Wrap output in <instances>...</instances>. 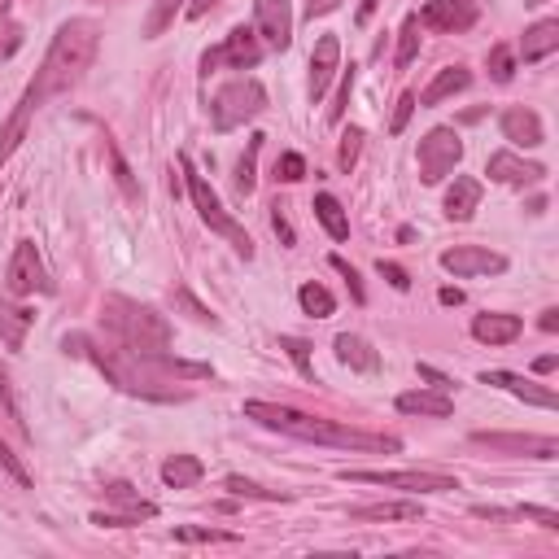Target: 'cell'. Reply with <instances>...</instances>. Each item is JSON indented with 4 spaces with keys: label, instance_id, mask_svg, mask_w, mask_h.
Listing matches in <instances>:
<instances>
[{
    "label": "cell",
    "instance_id": "52",
    "mask_svg": "<svg viewBox=\"0 0 559 559\" xmlns=\"http://www.w3.org/2000/svg\"><path fill=\"white\" fill-rule=\"evenodd\" d=\"M341 0H306V18H324V14H332V9H337Z\"/></svg>",
    "mask_w": 559,
    "mask_h": 559
},
{
    "label": "cell",
    "instance_id": "23",
    "mask_svg": "<svg viewBox=\"0 0 559 559\" xmlns=\"http://www.w3.org/2000/svg\"><path fill=\"white\" fill-rule=\"evenodd\" d=\"M31 324H35V315L27 311V306L5 302V297H0V341H5L9 350H22V346H27Z\"/></svg>",
    "mask_w": 559,
    "mask_h": 559
},
{
    "label": "cell",
    "instance_id": "46",
    "mask_svg": "<svg viewBox=\"0 0 559 559\" xmlns=\"http://www.w3.org/2000/svg\"><path fill=\"white\" fill-rule=\"evenodd\" d=\"M276 175L284 184H297L306 175V162H302V153H284V158L276 162Z\"/></svg>",
    "mask_w": 559,
    "mask_h": 559
},
{
    "label": "cell",
    "instance_id": "16",
    "mask_svg": "<svg viewBox=\"0 0 559 559\" xmlns=\"http://www.w3.org/2000/svg\"><path fill=\"white\" fill-rule=\"evenodd\" d=\"M498 127H503V140H511L516 149H538L546 132H542V118L525 110V105H511V110H503V118H498Z\"/></svg>",
    "mask_w": 559,
    "mask_h": 559
},
{
    "label": "cell",
    "instance_id": "22",
    "mask_svg": "<svg viewBox=\"0 0 559 559\" xmlns=\"http://www.w3.org/2000/svg\"><path fill=\"white\" fill-rule=\"evenodd\" d=\"M398 411L402 415H428V420H446L455 411L442 389H411V394H398Z\"/></svg>",
    "mask_w": 559,
    "mask_h": 559
},
{
    "label": "cell",
    "instance_id": "15",
    "mask_svg": "<svg viewBox=\"0 0 559 559\" xmlns=\"http://www.w3.org/2000/svg\"><path fill=\"white\" fill-rule=\"evenodd\" d=\"M485 175H490L494 184L525 188V184L546 180V166H542V162L520 158V153H511V149H498V153H490V166H485Z\"/></svg>",
    "mask_w": 559,
    "mask_h": 559
},
{
    "label": "cell",
    "instance_id": "13",
    "mask_svg": "<svg viewBox=\"0 0 559 559\" xmlns=\"http://www.w3.org/2000/svg\"><path fill=\"white\" fill-rule=\"evenodd\" d=\"M415 18H420V27L446 31V35H459V31L477 27L481 9H477V0H428V5H424Z\"/></svg>",
    "mask_w": 559,
    "mask_h": 559
},
{
    "label": "cell",
    "instance_id": "28",
    "mask_svg": "<svg viewBox=\"0 0 559 559\" xmlns=\"http://www.w3.org/2000/svg\"><path fill=\"white\" fill-rule=\"evenodd\" d=\"M350 520H376V525L420 520V503H363V507H350Z\"/></svg>",
    "mask_w": 559,
    "mask_h": 559
},
{
    "label": "cell",
    "instance_id": "30",
    "mask_svg": "<svg viewBox=\"0 0 559 559\" xmlns=\"http://www.w3.org/2000/svg\"><path fill=\"white\" fill-rule=\"evenodd\" d=\"M315 219L328 228L332 241H346V236H350V219H346V210H341V201L332 197V193H319L315 197Z\"/></svg>",
    "mask_w": 559,
    "mask_h": 559
},
{
    "label": "cell",
    "instance_id": "14",
    "mask_svg": "<svg viewBox=\"0 0 559 559\" xmlns=\"http://www.w3.org/2000/svg\"><path fill=\"white\" fill-rule=\"evenodd\" d=\"M245 415H249V420H258L263 428H276V433L297 437V442H311V428H315V420H319V415L280 407V402H245Z\"/></svg>",
    "mask_w": 559,
    "mask_h": 559
},
{
    "label": "cell",
    "instance_id": "25",
    "mask_svg": "<svg viewBox=\"0 0 559 559\" xmlns=\"http://www.w3.org/2000/svg\"><path fill=\"white\" fill-rule=\"evenodd\" d=\"M559 49V22L555 18H542L533 22L525 31V40H520V53H525V62H546Z\"/></svg>",
    "mask_w": 559,
    "mask_h": 559
},
{
    "label": "cell",
    "instance_id": "34",
    "mask_svg": "<svg viewBox=\"0 0 559 559\" xmlns=\"http://www.w3.org/2000/svg\"><path fill=\"white\" fill-rule=\"evenodd\" d=\"M258 149H263V136H249V145H245V158L236 162V193L241 197H249L254 193V166H258Z\"/></svg>",
    "mask_w": 559,
    "mask_h": 559
},
{
    "label": "cell",
    "instance_id": "35",
    "mask_svg": "<svg viewBox=\"0 0 559 559\" xmlns=\"http://www.w3.org/2000/svg\"><path fill=\"white\" fill-rule=\"evenodd\" d=\"M0 402H5V415H9V424H14L22 437H31L27 420H22V407H18V398H14V380H9V372H0Z\"/></svg>",
    "mask_w": 559,
    "mask_h": 559
},
{
    "label": "cell",
    "instance_id": "59",
    "mask_svg": "<svg viewBox=\"0 0 559 559\" xmlns=\"http://www.w3.org/2000/svg\"><path fill=\"white\" fill-rule=\"evenodd\" d=\"M525 5H529V9H538V5H546V0H525Z\"/></svg>",
    "mask_w": 559,
    "mask_h": 559
},
{
    "label": "cell",
    "instance_id": "47",
    "mask_svg": "<svg viewBox=\"0 0 559 559\" xmlns=\"http://www.w3.org/2000/svg\"><path fill=\"white\" fill-rule=\"evenodd\" d=\"M0 468H5L9 477L18 481V485H31V472L22 468V463H18V455H14V450H9V446H0Z\"/></svg>",
    "mask_w": 559,
    "mask_h": 559
},
{
    "label": "cell",
    "instance_id": "9",
    "mask_svg": "<svg viewBox=\"0 0 559 559\" xmlns=\"http://www.w3.org/2000/svg\"><path fill=\"white\" fill-rule=\"evenodd\" d=\"M263 62V40H258V31H249V27H236L228 40H223V49H210L206 57H201V70H210L214 66H232V70H249V66H258Z\"/></svg>",
    "mask_w": 559,
    "mask_h": 559
},
{
    "label": "cell",
    "instance_id": "58",
    "mask_svg": "<svg viewBox=\"0 0 559 559\" xmlns=\"http://www.w3.org/2000/svg\"><path fill=\"white\" fill-rule=\"evenodd\" d=\"M437 297H442V306H459V302H463V293H459V289H442Z\"/></svg>",
    "mask_w": 559,
    "mask_h": 559
},
{
    "label": "cell",
    "instance_id": "48",
    "mask_svg": "<svg viewBox=\"0 0 559 559\" xmlns=\"http://www.w3.org/2000/svg\"><path fill=\"white\" fill-rule=\"evenodd\" d=\"M376 271H380V276H385L389 284H394L398 293H407V289H411V276H407V271H402L398 263H385V258H380V263H376Z\"/></svg>",
    "mask_w": 559,
    "mask_h": 559
},
{
    "label": "cell",
    "instance_id": "54",
    "mask_svg": "<svg viewBox=\"0 0 559 559\" xmlns=\"http://www.w3.org/2000/svg\"><path fill=\"white\" fill-rule=\"evenodd\" d=\"M538 328L542 332H559V306H546L542 319H538Z\"/></svg>",
    "mask_w": 559,
    "mask_h": 559
},
{
    "label": "cell",
    "instance_id": "50",
    "mask_svg": "<svg viewBox=\"0 0 559 559\" xmlns=\"http://www.w3.org/2000/svg\"><path fill=\"white\" fill-rule=\"evenodd\" d=\"M516 516H525V520H538L542 529H559V516H555L551 507H520Z\"/></svg>",
    "mask_w": 559,
    "mask_h": 559
},
{
    "label": "cell",
    "instance_id": "24",
    "mask_svg": "<svg viewBox=\"0 0 559 559\" xmlns=\"http://www.w3.org/2000/svg\"><path fill=\"white\" fill-rule=\"evenodd\" d=\"M332 350H337V359L350 367V372H380V354L367 346L363 337H354V332H341L337 341H332Z\"/></svg>",
    "mask_w": 559,
    "mask_h": 559
},
{
    "label": "cell",
    "instance_id": "6",
    "mask_svg": "<svg viewBox=\"0 0 559 559\" xmlns=\"http://www.w3.org/2000/svg\"><path fill=\"white\" fill-rule=\"evenodd\" d=\"M459 162H463V140L455 127H433L420 140V180L424 184H442Z\"/></svg>",
    "mask_w": 559,
    "mask_h": 559
},
{
    "label": "cell",
    "instance_id": "20",
    "mask_svg": "<svg viewBox=\"0 0 559 559\" xmlns=\"http://www.w3.org/2000/svg\"><path fill=\"white\" fill-rule=\"evenodd\" d=\"M525 332L520 315H503V311H485L472 319V337L485 341V346H511V341Z\"/></svg>",
    "mask_w": 559,
    "mask_h": 559
},
{
    "label": "cell",
    "instance_id": "31",
    "mask_svg": "<svg viewBox=\"0 0 559 559\" xmlns=\"http://www.w3.org/2000/svg\"><path fill=\"white\" fill-rule=\"evenodd\" d=\"M297 302H302V311L315 315V319H328L332 311H337V297H332L324 284H302V289H297Z\"/></svg>",
    "mask_w": 559,
    "mask_h": 559
},
{
    "label": "cell",
    "instance_id": "32",
    "mask_svg": "<svg viewBox=\"0 0 559 559\" xmlns=\"http://www.w3.org/2000/svg\"><path fill=\"white\" fill-rule=\"evenodd\" d=\"M415 57H420V18L407 14V22H402V31H398V57H394V66L407 70Z\"/></svg>",
    "mask_w": 559,
    "mask_h": 559
},
{
    "label": "cell",
    "instance_id": "2",
    "mask_svg": "<svg viewBox=\"0 0 559 559\" xmlns=\"http://www.w3.org/2000/svg\"><path fill=\"white\" fill-rule=\"evenodd\" d=\"M101 324L136 354H158L171 346V324H166V315H158L145 302H136V297L110 293L101 302Z\"/></svg>",
    "mask_w": 559,
    "mask_h": 559
},
{
    "label": "cell",
    "instance_id": "17",
    "mask_svg": "<svg viewBox=\"0 0 559 559\" xmlns=\"http://www.w3.org/2000/svg\"><path fill=\"white\" fill-rule=\"evenodd\" d=\"M40 97H35V92L27 88V92H22V101L14 105V114H9V123L5 127H0V166H5L9 158H14V149L22 145V140H27V127H31V114L35 110H40Z\"/></svg>",
    "mask_w": 559,
    "mask_h": 559
},
{
    "label": "cell",
    "instance_id": "12",
    "mask_svg": "<svg viewBox=\"0 0 559 559\" xmlns=\"http://www.w3.org/2000/svg\"><path fill=\"white\" fill-rule=\"evenodd\" d=\"M442 267L450 271V276L468 280V276H503L507 271V258L494 254V249L485 245H455L442 254Z\"/></svg>",
    "mask_w": 559,
    "mask_h": 559
},
{
    "label": "cell",
    "instance_id": "55",
    "mask_svg": "<svg viewBox=\"0 0 559 559\" xmlns=\"http://www.w3.org/2000/svg\"><path fill=\"white\" fill-rule=\"evenodd\" d=\"M219 0H188V18H206Z\"/></svg>",
    "mask_w": 559,
    "mask_h": 559
},
{
    "label": "cell",
    "instance_id": "42",
    "mask_svg": "<svg viewBox=\"0 0 559 559\" xmlns=\"http://www.w3.org/2000/svg\"><path fill=\"white\" fill-rule=\"evenodd\" d=\"M22 40H27V35H22L18 22H0V62H9V57L22 49Z\"/></svg>",
    "mask_w": 559,
    "mask_h": 559
},
{
    "label": "cell",
    "instance_id": "18",
    "mask_svg": "<svg viewBox=\"0 0 559 559\" xmlns=\"http://www.w3.org/2000/svg\"><path fill=\"white\" fill-rule=\"evenodd\" d=\"M481 385H498V389H507V394H516L520 402H529V407H546V411H555V407H559V398L551 394V389L533 385V380L516 376V372H481Z\"/></svg>",
    "mask_w": 559,
    "mask_h": 559
},
{
    "label": "cell",
    "instance_id": "3",
    "mask_svg": "<svg viewBox=\"0 0 559 559\" xmlns=\"http://www.w3.org/2000/svg\"><path fill=\"white\" fill-rule=\"evenodd\" d=\"M180 171L188 175V197H193V206H197V214H201V223H206L210 232L228 236L232 249H236L241 258H254V241H249V232L232 219L228 210H223V201L214 197V188L206 184V175H197V166H193V158H188V153H180Z\"/></svg>",
    "mask_w": 559,
    "mask_h": 559
},
{
    "label": "cell",
    "instance_id": "8",
    "mask_svg": "<svg viewBox=\"0 0 559 559\" xmlns=\"http://www.w3.org/2000/svg\"><path fill=\"white\" fill-rule=\"evenodd\" d=\"M5 284L14 297H31V293H53V280H49V267H44L40 249L31 241H18L14 258H9V271H5Z\"/></svg>",
    "mask_w": 559,
    "mask_h": 559
},
{
    "label": "cell",
    "instance_id": "11",
    "mask_svg": "<svg viewBox=\"0 0 559 559\" xmlns=\"http://www.w3.org/2000/svg\"><path fill=\"white\" fill-rule=\"evenodd\" d=\"M254 22L263 49L284 53L293 44V5L289 0H254Z\"/></svg>",
    "mask_w": 559,
    "mask_h": 559
},
{
    "label": "cell",
    "instance_id": "27",
    "mask_svg": "<svg viewBox=\"0 0 559 559\" xmlns=\"http://www.w3.org/2000/svg\"><path fill=\"white\" fill-rule=\"evenodd\" d=\"M201 477H206V463L197 455H171L162 463V481L171 485V490H193Z\"/></svg>",
    "mask_w": 559,
    "mask_h": 559
},
{
    "label": "cell",
    "instance_id": "39",
    "mask_svg": "<svg viewBox=\"0 0 559 559\" xmlns=\"http://www.w3.org/2000/svg\"><path fill=\"white\" fill-rule=\"evenodd\" d=\"M171 302L180 306V311H188V319H197V324H210V328H214V315H210L206 306H201V302H197V297L188 293V289H171Z\"/></svg>",
    "mask_w": 559,
    "mask_h": 559
},
{
    "label": "cell",
    "instance_id": "49",
    "mask_svg": "<svg viewBox=\"0 0 559 559\" xmlns=\"http://www.w3.org/2000/svg\"><path fill=\"white\" fill-rule=\"evenodd\" d=\"M332 267H337L341 271V276H346V284H350V293H354V302H363V280H359V271H354L350 263H346V258H337V254H332Z\"/></svg>",
    "mask_w": 559,
    "mask_h": 559
},
{
    "label": "cell",
    "instance_id": "29",
    "mask_svg": "<svg viewBox=\"0 0 559 559\" xmlns=\"http://www.w3.org/2000/svg\"><path fill=\"white\" fill-rule=\"evenodd\" d=\"M105 498L123 503V516H127V520H136V525H140V520H153V516H158V507H153L149 498H140L127 481H110V485H105Z\"/></svg>",
    "mask_w": 559,
    "mask_h": 559
},
{
    "label": "cell",
    "instance_id": "56",
    "mask_svg": "<svg viewBox=\"0 0 559 559\" xmlns=\"http://www.w3.org/2000/svg\"><path fill=\"white\" fill-rule=\"evenodd\" d=\"M376 5H380V0H363V5H359V14H354V22H359V27H363V22L376 14Z\"/></svg>",
    "mask_w": 559,
    "mask_h": 559
},
{
    "label": "cell",
    "instance_id": "10",
    "mask_svg": "<svg viewBox=\"0 0 559 559\" xmlns=\"http://www.w3.org/2000/svg\"><path fill=\"white\" fill-rule=\"evenodd\" d=\"M477 446H490L498 455H529V459H559V442L551 433H472Z\"/></svg>",
    "mask_w": 559,
    "mask_h": 559
},
{
    "label": "cell",
    "instance_id": "57",
    "mask_svg": "<svg viewBox=\"0 0 559 559\" xmlns=\"http://www.w3.org/2000/svg\"><path fill=\"white\" fill-rule=\"evenodd\" d=\"M555 363H559V359H555V354H542V359H538V363H533V372H542V376H546V372H555Z\"/></svg>",
    "mask_w": 559,
    "mask_h": 559
},
{
    "label": "cell",
    "instance_id": "44",
    "mask_svg": "<svg viewBox=\"0 0 559 559\" xmlns=\"http://www.w3.org/2000/svg\"><path fill=\"white\" fill-rule=\"evenodd\" d=\"M415 105H420V101H415V92H402V97H398V105H394V118H389V132H402V127H407L411 123V114H415Z\"/></svg>",
    "mask_w": 559,
    "mask_h": 559
},
{
    "label": "cell",
    "instance_id": "26",
    "mask_svg": "<svg viewBox=\"0 0 559 559\" xmlns=\"http://www.w3.org/2000/svg\"><path fill=\"white\" fill-rule=\"evenodd\" d=\"M468 83H472V70H468V66H446L442 75L428 83V88H424L415 101H420V105H442L446 97H455V92L468 88Z\"/></svg>",
    "mask_w": 559,
    "mask_h": 559
},
{
    "label": "cell",
    "instance_id": "36",
    "mask_svg": "<svg viewBox=\"0 0 559 559\" xmlns=\"http://www.w3.org/2000/svg\"><path fill=\"white\" fill-rule=\"evenodd\" d=\"M228 490L236 498H263V503H284L289 494H280V490H263L258 481H245V477H228Z\"/></svg>",
    "mask_w": 559,
    "mask_h": 559
},
{
    "label": "cell",
    "instance_id": "37",
    "mask_svg": "<svg viewBox=\"0 0 559 559\" xmlns=\"http://www.w3.org/2000/svg\"><path fill=\"white\" fill-rule=\"evenodd\" d=\"M105 153H110V166H114V180H118V188H123L132 201H140V184L132 180V166L123 162V153H118V145H105Z\"/></svg>",
    "mask_w": 559,
    "mask_h": 559
},
{
    "label": "cell",
    "instance_id": "53",
    "mask_svg": "<svg viewBox=\"0 0 559 559\" xmlns=\"http://www.w3.org/2000/svg\"><path fill=\"white\" fill-rule=\"evenodd\" d=\"M420 376H424V380H433V389H442V394L450 389V380H446L442 372H437V367H428V363H420Z\"/></svg>",
    "mask_w": 559,
    "mask_h": 559
},
{
    "label": "cell",
    "instance_id": "1",
    "mask_svg": "<svg viewBox=\"0 0 559 559\" xmlns=\"http://www.w3.org/2000/svg\"><path fill=\"white\" fill-rule=\"evenodd\" d=\"M97 49H101V27L92 18L62 22L57 35H53V44H49V53H44V66L35 70V79H31V92L40 101L70 92L92 70V62H97Z\"/></svg>",
    "mask_w": 559,
    "mask_h": 559
},
{
    "label": "cell",
    "instance_id": "19",
    "mask_svg": "<svg viewBox=\"0 0 559 559\" xmlns=\"http://www.w3.org/2000/svg\"><path fill=\"white\" fill-rule=\"evenodd\" d=\"M337 62H341V40L337 35H319V44L311 53V101H319L328 92L332 75H337Z\"/></svg>",
    "mask_w": 559,
    "mask_h": 559
},
{
    "label": "cell",
    "instance_id": "38",
    "mask_svg": "<svg viewBox=\"0 0 559 559\" xmlns=\"http://www.w3.org/2000/svg\"><path fill=\"white\" fill-rule=\"evenodd\" d=\"M490 75H494V83H511V75H516V57H511L507 44H494L490 49Z\"/></svg>",
    "mask_w": 559,
    "mask_h": 559
},
{
    "label": "cell",
    "instance_id": "45",
    "mask_svg": "<svg viewBox=\"0 0 559 559\" xmlns=\"http://www.w3.org/2000/svg\"><path fill=\"white\" fill-rule=\"evenodd\" d=\"M175 542H236V533H223V529H175Z\"/></svg>",
    "mask_w": 559,
    "mask_h": 559
},
{
    "label": "cell",
    "instance_id": "40",
    "mask_svg": "<svg viewBox=\"0 0 559 559\" xmlns=\"http://www.w3.org/2000/svg\"><path fill=\"white\" fill-rule=\"evenodd\" d=\"M280 346L289 350V359L297 363V372H302L306 380H315V367H311V346H306V341H297V337H284Z\"/></svg>",
    "mask_w": 559,
    "mask_h": 559
},
{
    "label": "cell",
    "instance_id": "43",
    "mask_svg": "<svg viewBox=\"0 0 559 559\" xmlns=\"http://www.w3.org/2000/svg\"><path fill=\"white\" fill-rule=\"evenodd\" d=\"M350 92H354V66L346 70V75H341V88H337V101L328 105V118L332 123H341V118H346V105H350Z\"/></svg>",
    "mask_w": 559,
    "mask_h": 559
},
{
    "label": "cell",
    "instance_id": "33",
    "mask_svg": "<svg viewBox=\"0 0 559 559\" xmlns=\"http://www.w3.org/2000/svg\"><path fill=\"white\" fill-rule=\"evenodd\" d=\"M180 9H188L184 0H153L149 18H145V40H158V35L175 22V14H180Z\"/></svg>",
    "mask_w": 559,
    "mask_h": 559
},
{
    "label": "cell",
    "instance_id": "5",
    "mask_svg": "<svg viewBox=\"0 0 559 559\" xmlns=\"http://www.w3.org/2000/svg\"><path fill=\"white\" fill-rule=\"evenodd\" d=\"M341 481L354 485H389V490H407V494H450L459 490L455 477L446 472H424V468H407V472H367V468H341Z\"/></svg>",
    "mask_w": 559,
    "mask_h": 559
},
{
    "label": "cell",
    "instance_id": "21",
    "mask_svg": "<svg viewBox=\"0 0 559 559\" xmlns=\"http://www.w3.org/2000/svg\"><path fill=\"white\" fill-rule=\"evenodd\" d=\"M481 206V180L472 175H455V184L446 188V219L450 223H468Z\"/></svg>",
    "mask_w": 559,
    "mask_h": 559
},
{
    "label": "cell",
    "instance_id": "41",
    "mask_svg": "<svg viewBox=\"0 0 559 559\" xmlns=\"http://www.w3.org/2000/svg\"><path fill=\"white\" fill-rule=\"evenodd\" d=\"M359 149H363V132H359V127H350V132H341V153H337L341 171H350V166L359 162Z\"/></svg>",
    "mask_w": 559,
    "mask_h": 559
},
{
    "label": "cell",
    "instance_id": "7",
    "mask_svg": "<svg viewBox=\"0 0 559 559\" xmlns=\"http://www.w3.org/2000/svg\"><path fill=\"white\" fill-rule=\"evenodd\" d=\"M311 442H319V446H337V450H363V455H398V450H402L398 437L363 433V428H346V424H332V420H315Z\"/></svg>",
    "mask_w": 559,
    "mask_h": 559
},
{
    "label": "cell",
    "instance_id": "4",
    "mask_svg": "<svg viewBox=\"0 0 559 559\" xmlns=\"http://www.w3.org/2000/svg\"><path fill=\"white\" fill-rule=\"evenodd\" d=\"M267 110V92L258 79H232L214 92L210 101V123L214 132H232V127H245L249 118H258Z\"/></svg>",
    "mask_w": 559,
    "mask_h": 559
},
{
    "label": "cell",
    "instance_id": "51",
    "mask_svg": "<svg viewBox=\"0 0 559 559\" xmlns=\"http://www.w3.org/2000/svg\"><path fill=\"white\" fill-rule=\"evenodd\" d=\"M271 228H276V236L284 245H293V228H289V219L280 214V206H271Z\"/></svg>",
    "mask_w": 559,
    "mask_h": 559
}]
</instances>
